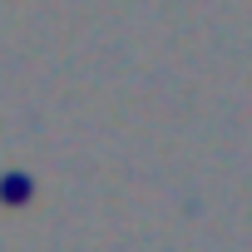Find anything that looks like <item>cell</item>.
<instances>
[{"label": "cell", "mask_w": 252, "mask_h": 252, "mask_svg": "<svg viewBox=\"0 0 252 252\" xmlns=\"http://www.w3.org/2000/svg\"><path fill=\"white\" fill-rule=\"evenodd\" d=\"M0 193H5L10 203H25V193H30V183H25V178H5V183H0Z\"/></svg>", "instance_id": "cell-1"}]
</instances>
